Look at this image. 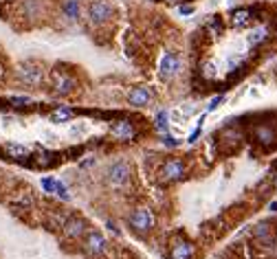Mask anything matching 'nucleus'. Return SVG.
Masks as SVG:
<instances>
[{"label":"nucleus","mask_w":277,"mask_h":259,"mask_svg":"<svg viewBox=\"0 0 277 259\" xmlns=\"http://www.w3.org/2000/svg\"><path fill=\"white\" fill-rule=\"evenodd\" d=\"M167 116H170V112H167V110H158V112H156V119H154V128H156L158 132H167V128H170V123H167Z\"/></svg>","instance_id":"obj_19"},{"label":"nucleus","mask_w":277,"mask_h":259,"mask_svg":"<svg viewBox=\"0 0 277 259\" xmlns=\"http://www.w3.org/2000/svg\"><path fill=\"white\" fill-rule=\"evenodd\" d=\"M110 134L119 141H130V139H134L137 130H134V125L130 121H115L110 125Z\"/></svg>","instance_id":"obj_10"},{"label":"nucleus","mask_w":277,"mask_h":259,"mask_svg":"<svg viewBox=\"0 0 277 259\" xmlns=\"http://www.w3.org/2000/svg\"><path fill=\"white\" fill-rule=\"evenodd\" d=\"M251 18H253L251 9H236V11L231 13V25L233 27H244V25L251 22Z\"/></svg>","instance_id":"obj_14"},{"label":"nucleus","mask_w":277,"mask_h":259,"mask_svg":"<svg viewBox=\"0 0 277 259\" xmlns=\"http://www.w3.org/2000/svg\"><path fill=\"white\" fill-rule=\"evenodd\" d=\"M224 101V97L222 95H218V97H214V99H211V101H209V106H207V110L211 112V110H215V108H218L220 106V103H222Z\"/></svg>","instance_id":"obj_26"},{"label":"nucleus","mask_w":277,"mask_h":259,"mask_svg":"<svg viewBox=\"0 0 277 259\" xmlns=\"http://www.w3.org/2000/svg\"><path fill=\"white\" fill-rule=\"evenodd\" d=\"M200 132H203V119L198 121V125H196V130L191 132V134H189V139H187V141H189V143H194V141L200 136Z\"/></svg>","instance_id":"obj_23"},{"label":"nucleus","mask_w":277,"mask_h":259,"mask_svg":"<svg viewBox=\"0 0 277 259\" xmlns=\"http://www.w3.org/2000/svg\"><path fill=\"white\" fill-rule=\"evenodd\" d=\"M194 11H196L194 4H181V7H178V13H181V16H191Z\"/></svg>","instance_id":"obj_24"},{"label":"nucleus","mask_w":277,"mask_h":259,"mask_svg":"<svg viewBox=\"0 0 277 259\" xmlns=\"http://www.w3.org/2000/svg\"><path fill=\"white\" fill-rule=\"evenodd\" d=\"M150 99H152V92H150L148 88H143V86L132 88V90H130V95H128L130 106H137V108L148 106V103H150Z\"/></svg>","instance_id":"obj_13"},{"label":"nucleus","mask_w":277,"mask_h":259,"mask_svg":"<svg viewBox=\"0 0 277 259\" xmlns=\"http://www.w3.org/2000/svg\"><path fill=\"white\" fill-rule=\"evenodd\" d=\"M266 40H269V29H266V27H257V29H253L251 35H248V42H251L253 46L262 44V42H266Z\"/></svg>","instance_id":"obj_18"},{"label":"nucleus","mask_w":277,"mask_h":259,"mask_svg":"<svg viewBox=\"0 0 277 259\" xmlns=\"http://www.w3.org/2000/svg\"><path fill=\"white\" fill-rule=\"evenodd\" d=\"M271 211H273V213L277 211V202H273V204H271Z\"/></svg>","instance_id":"obj_30"},{"label":"nucleus","mask_w":277,"mask_h":259,"mask_svg":"<svg viewBox=\"0 0 277 259\" xmlns=\"http://www.w3.org/2000/svg\"><path fill=\"white\" fill-rule=\"evenodd\" d=\"M253 134H255V141L260 145H273L275 143V128L273 125H269V123H260V125H255V130H253Z\"/></svg>","instance_id":"obj_12"},{"label":"nucleus","mask_w":277,"mask_h":259,"mask_svg":"<svg viewBox=\"0 0 277 259\" xmlns=\"http://www.w3.org/2000/svg\"><path fill=\"white\" fill-rule=\"evenodd\" d=\"M16 75L22 84H27V86H40V84L44 82V68L35 62H22L18 66Z\"/></svg>","instance_id":"obj_1"},{"label":"nucleus","mask_w":277,"mask_h":259,"mask_svg":"<svg viewBox=\"0 0 277 259\" xmlns=\"http://www.w3.org/2000/svg\"><path fill=\"white\" fill-rule=\"evenodd\" d=\"M181 66H183L181 55H178L176 51H167L161 58V64H158V77H161L163 82H170V79H174L181 73Z\"/></svg>","instance_id":"obj_2"},{"label":"nucleus","mask_w":277,"mask_h":259,"mask_svg":"<svg viewBox=\"0 0 277 259\" xmlns=\"http://www.w3.org/2000/svg\"><path fill=\"white\" fill-rule=\"evenodd\" d=\"M0 75H2V68H0Z\"/></svg>","instance_id":"obj_31"},{"label":"nucleus","mask_w":277,"mask_h":259,"mask_svg":"<svg viewBox=\"0 0 277 259\" xmlns=\"http://www.w3.org/2000/svg\"><path fill=\"white\" fill-rule=\"evenodd\" d=\"M58 185H60V180H55V178H44V180H42V187H44L49 194H55V191H58Z\"/></svg>","instance_id":"obj_21"},{"label":"nucleus","mask_w":277,"mask_h":259,"mask_svg":"<svg viewBox=\"0 0 277 259\" xmlns=\"http://www.w3.org/2000/svg\"><path fill=\"white\" fill-rule=\"evenodd\" d=\"M185 176V165L178 158H167L161 167V180L165 182H174V180H181Z\"/></svg>","instance_id":"obj_7"},{"label":"nucleus","mask_w":277,"mask_h":259,"mask_svg":"<svg viewBox=\"0 0 277 259\" xmlns=\"http://www.w3.org/2000/svg\"><path fill=\"white\" fill-rule=\"evenodd\" d=\"M73 115L75 112L70 110L68 106H60V108H55V110L51 112V121H55V123H64V121L73 119Z\"/></svg>","instance_id":"obj_16"},{"label":"nucleus","mask_w":277,"mask_h":259,"mask_svg":"<svg viewBox=\"0 0 277 259\" xmlns=\"http://www.w3.org/2000/svg\"><path fill=\"white\" fill-rule=\"evenodd\" d=\"M64 229V235H66L68 239H79L86 235V222H84L82 218H66V222L62 224Z\"/></svg>","instance_id":"obj_9"},{"label":"nucleus","mask_w":277,"mask_h":259,"mask_svg":"<svg viewBox=\"0 0 277 259\" xmlns=\"http://www.w3.org/2000/svg\"><path fill=\"white\" fill-rule=\"evenodd\" d=\"M84 251H86V255H88V257H92V259L101 257V255H104V253L108 251V242H106V237H104L101 233H97V230L88 233V235H86V239H84Z\"/></svg>","instance_id":"obj_6"},{"label":"nucleus","mask_w":277,"mask_h":259,"mask_svg":"<svg viewBox=\"0 0 277 259\" xmlns=\"http://www.w3.org/2000/svg\"><path fill=\"white\" fill-rule=\"evenodd\" d=\"M128 180H130L128 163L119 161V163H115L110 169H108V182H110L112 187H123V185H128Z\"/></svg>","instance_id":"obj_8"},{"label":"nucleus","mask_w":277,"mask_h":259,"mask_svg":"<svg viewBox=\"0 0 277 259\" xmlns=\"http://www.w3.org/2000/svg\"><path fill=\"white\" fill-rule=\"evenodd\" d=\"M130 227H132L137 233H150L154 227V215L150 209H145V206H141V209H134L132 213H130L128 218Z\"/></svg>","instance_id":"obj_5"},{"label":"nucleus","mask_w":277,"mask_h":259,"mask_svg":"<svg viewBox=\"0 0 277 259\" xmlns=\"http://www.w3.org/2000/svg\"><path fill=\"white\" fill-rule=\"evenodd\" d=\"M196 253L194 244L187 242V239H176V242L172 244V259H191Z\"/></svg>","instance_id":"obj_11"},{"label":"nucleus","mask_w":277,"mask_h":259,"mask_svg":"<svg viewBox=\"0 0 277 259\" xmlns=\"http://www.w3.org/2000/svg\"><path fill=\"white\" fill-rule=\"evenodd\" d=\"M55 194H58L60 198H62V200H70V194H68V189H66V187L62 185V182H60V185H58V191H55Z\"/></svg>","instance_id":"obj_25"},{"label":"nucleus","mask_w":277,"mask_h":259,"mask_svg":"<svg viewBox=\"0 0 277 259\" xmlns=\"http://www.w3.org/2000/svg\"><path fill=\"white\" fill-rule=\"evenodd\" d=\"M16 0H0V7H4V4H13Z\"/></svg>","instance_id":"obj_29"},{"label":"nucleus","mask_w":277,"mask_h":259,"mask_svg":"<svg viewBox=\"0 0 277 259\" xmlns=\"http://www.w3.org/2000/svg\"><path fill=\"white\" fill-rule=\"evenodd\" d=\"M11 103H16V106H25V103H31L29 97H13Z\"/></svg>","instance_id":"obj_28"},{"label":"nucleus","mask_w":277,"mask_h":259,"mask_svg":"<svg viewBox=\"0 0 277 259\" xmlns=\"http://www.w3.org/2000/svg\"><path fill=\"white\" fill-rule=\"evenodd\" d=\"M40 0H22V16L27 18H37L40 16Z\"/></svg>","instance_id":"obj_17"},{"label":"nucleus","mask_w":277,"mask_h":259,"mask_svg":"<svg viewBox=\"0 0 277 259\" xmlns=\"http://www.w3.org/2000/svg\"><path fill=\"white\" fill-rule=\"evenodd\" d=\"M62 9H64V16H66L68 20H77L79 13H82V4H79V0H64Z\"/></svg>","instance_id":"obj_15"},{"label":"nucleus","mask_w":277,"mask_h":259,"mask_svg":"<svg viewBox=\"0 0 277 259\" xmlns=\"http://www.w3.org/2000/svg\"><path fill=\"white\" fill-rule=\"evenodd\" d=\"M31 204H33V196L31 194H25V196H20L16 200V206H22V209H29Z\"/></svg>","instance_id":"obj_22"},{"label":"nucleus","mask_w":277,"mask_h":259,"mask_svg":"<svg viewBox=\"0 0 277 259\" xmlns=\"http://www.w3.org/2000/svg\"><path fill=\"white\" fill-rule=\"evenodd\" d=\"M75 86H77V82H75V77L66 70H53L51 73V88H53L55 95L64 97L68 95V92L75 90Z\"/></svg>","instance_id":"obj_3"},{"label":"nucleus","mask_w":277,"mask_h":259,"mask_svg":"<svg viewBox=\"0 0 277 259\" xmlns=\"http://www.w3.org/2000/svg\"><path fill=\"white\" fill-rule=\"evenodd\" d=\"M7 154L13 158H25L27 154H29V149L25 147V145H16V143H9L7 145Z\"/></svg>","instance_id":"obj_20"},{"label":"nucleus","mask_w":277,"mask_h":259,"mask_svg":"<svg viewBox=\"0 0 277 259\" xmlns=\"http://www.w3.org/2000/svg\"><path fill=\"white\" fill-rule=\"evenodd\" d=\"M108 18H112V7L108 0H92L88 4V22L92 27H101Z\"/></svg>","instance_id":"obj_4"},{"label":"nucleus","mask_w":277,"mask_h":259,"mask_svg":"<svg viewBox=\"0 0 277 259\" xmlns=\"http://www.w3.org/2000/svg\"><path fill=\"white\" fill-rule=\"evenodd\" d=\"M163 143H165L167 147H178V143H181V141H178L176 136H165V139H163Z\"/></svg>","instance_id":"obj_27"}]
</instances>
